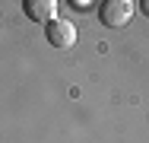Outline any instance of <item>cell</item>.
<instances>
[{"instance_id": "obj_2", "label": "cell", "mask_w": 149, "mask_h": 143, "mask_svg": "<svg viewBox=\"0 0 149 143\" xmlns=\"http://www.w3.org/2000/svg\"><path fill=\"white\" fill-rule=\"evenodd\" d=\"M45 38L54 48H73L76 45V26L67 22V19H54V22H48V29H45Z\"/></svg>"}, {"instance_id": "obj_1", "label": "cell", "mask_w": 149, "mask_h": 143, "mask_svg": "<svg viewBox=\"0 0 149 143\" xmlns=\"http://www.w3.org/2000/svg\"><path fill=\"white\" fill-rule=\"evenodd\" d=\"M133 6L136 3H130V0H105L98 6V19H102V26H108V29H124V26H130V19H133Z\"/></svg>"}, {"instance_id": "obj_3", "label": "cell", "mask_w": 149, "mask_h": 143, "mask_svg": "<svg viewBox=\"0 0 149 143\" xmlns=\"http://www.w3.org/2000/svg\"><path fill=\"white\" fill-rule=\"evenodd\" d=\"M22 6H26V16H29V19L48 26V22L57 19V6H60V3H57V0H26Z\"/></svg>"}]
</instances>
